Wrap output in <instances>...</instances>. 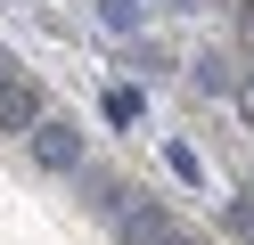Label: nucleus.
I'll return each mask as SVG.
<instances>
[{
	"instance_id": "obj_1",
	"label": "nucleus",
	"mask_w": 254,
	"mask_h": 245,
	"mask_svg": "<svg viewBox=\"0 0 254 245\" xmlns=\"http://www.w3.org/2000/svg\"><path fill=\"white\" fill-rule=\"evenodd\" d=\"M25 139H33V163L41 172H82V123H66V114H41L33 131H25Z\"/></svg>"
},
{
	"instance_id": "obj_2",
	"label": "nucleus",
	"mask_w": 254,
	"mask_h": 245,
	"mask_svg": "<svg viewBox=\"0 0 254 245\" xmlns=\"http://www.w3.org/2000/svg\"><path fill=\"white\" fill-rule=\"evenodd\" d=\"M172 229V212L156 204V196H123V212H115V245H156Z\"/></svg>"
},
{
	"instance_id": "obj_3",
	"label": "nucleus",
	"mask_w": 254,
	"mask_h": 245,
	"mask_svg": "<svg viewBox=\"0 0 254 245\" xmlns=\"http://www.w3.org/2000/svg\"><path fill=\"white\" fill-rule=\"evenodd\" d=\"M74 180H82V204H90V212H107V221H115V212H123V196H131L115 172H99V163H82Z\"/></svg>"
},
{
	"instance_id": "obj_4",
	"label": "nucleus",
	"mask_w": 254,
	"mask_h": 245,
	"mask_svg": "<svg viewBox=\"0 0 254 245\" xmlns=\"http://www.w3.org/2000/svg\"><path fill=\"white\" fill-rule=\"evenodd\" d=\"M33 123H41V90H33V82L0 90V131H8V139H17V131H33Z\"/></svg>"
},
{
	"instance_id": "obj_5",
	"label": "nucleus",
	"mask_w": 254,
	"mask_h": 245,
	"mask_svg": "<svg viewBox=\"0 0 254 245\" xmlns=\"http://www.w3.org/2000/svg\"><path fill=\"white\" fill-rule=\"evenodd\" d=\"M197 90H205V98H230V90H238V74H230L221 49H205V57H197Z\"/></svg>"
},
{
	"instance_id": "obj_6",
	"label": "nucleus",
	"mask_w": 254,
	"mask_h": 245,
	"mask_svg": "<svg viewBox=\"0 0 254 245\" xmlns=\"http://www.w3.org/2000/svg\"><path fill=\"white\" fill-rule=\"evenodd\" d=\"M139 16H148L139 0H99V25H115V33H139Z\"/></svg>"
},
{
	"instance_id": "obj_7",
	"label": "nucleus",
	"mask_w": 254,
	"mask_h": 245,
	"mask_svg": "<svg viewBox=\"0 0 254 245\" xmlns=\"http://www.w3.org/2000/svg\"><path fill=\"white\" fill-rule=\"evenodd\" d=\"M164 163H172V180H189V188H197V180H205V163H197V147H181V139L164 147Z\"/></svg>"
},
{
	"instance_id": "obj_8",
	"label": "nucleus",
	"mask_w": 254,
	"mask_h": 245,
	"mask_svg": "<svg viewBox=\"0 0 254 245\" xmlns=\"http://www.w3.org/2000/svg\"><path fill=\"white\" fill-rule=\"evenodd\" d=\"M107 123H139V90H107Z\"/></svg>"
},
{
	"instance_id": "obj_9",
	"label": "nucleus",
	"mask_w": 254,
	"mask_h": 245,
	"mask_svg": "<svg viewBox=\"0 0 254 245\" xmlns=\"http://www.w3.org/2000/svg\"><path fill=\"white\" fill-rule=\"evenodd\" d=\"M156 245H205V237H197V229H181V221H172V229H164Z\"/></svg>"
},
{
	"instance_id": "obj_10",
	"label": "nucleus",
	"mask_w": 254,
	"mask_h": 245,
	"mask_svg": "<svg viewBox=\"0 0 254 245\" xmlns=\"http://www.w3.org/2000/svg\"><path fill=\"white\" fill-rule=\"evenodd\" d=\"M17 82H25V74H17V57H8V49H0V90H17Z\"/></svg>"
},
{
	"instance_id": "obj_11",
	"label": "nucleus",
	"mask_w": 254,
	"mask_h": 245,
	"mask_svg": "<svg viewBox=\"0 0 254 245\" xmlns=\"http://www.w3.org/2000/svg\"><path fill=\"white\" fill-rule=\"evenodd\" d=\"M164 8H197V0H164Z\"/></svg>"
}]
</instances>
